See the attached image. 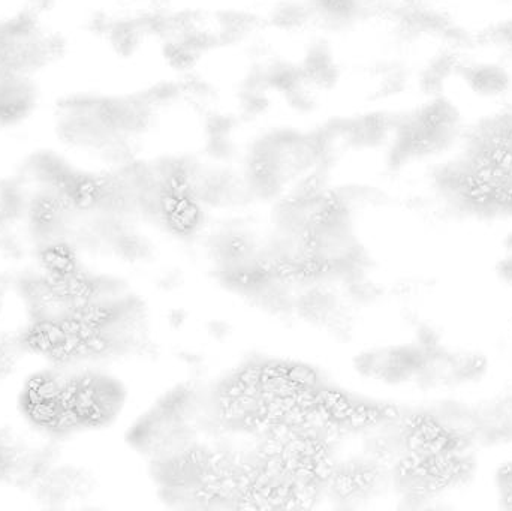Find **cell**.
I'll list each match as a JSON object with an SVG mask.
<instances>
[{"mask_svg":"<svg viewBox=\"0 0 512 511\" xmlns=\"http://www.w3.org/2000/svg\"><path fill=\"white\" fill-rule=\"evenodd\" d=\"M463 80L481 96H498L510 86V78L504 69L495 65H472L462 71Z\"/></svg>","mask_w":512,"mask_h":511,"instance_id":"cell-2","label":"cell"},{"mask_svg":"<svg viewBox=\"0 0 512 511\" xmlns=\"http://www.w3.org/2000/svg\"><path fill=\"white\" fill-rule=\"evenodd\" d=\"M33 425L50 432L110 425L126 401V390L102 372H50L33 378L24 395Z\"/></svg>","mask_w":512,"mask_h":511,"instance_id":"cell-1","label":"cell"}]
</instances>
